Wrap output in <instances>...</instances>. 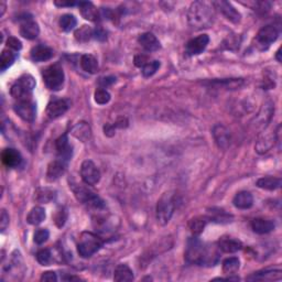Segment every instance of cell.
Listing matches in <instances>:
<instances>
[{
    "mask_svg": "<svg viewBox=\"0 0 282 282\" xmlns=\"http://www.w3.org/2000/svg\"><path fill=\"white\" fill-rule=\"evenodd\" d=\"M218 248L223 252L226 254H234V252L239 251L243 248V244L238 239L231 238V237H223L221 241L218 242Z\"/></svg>",
    "mask_w": 282,
    "mask_h": 282,
    "instance_id": "cb8c5ba5",
    "label": "cell"
},
{
    "mask_svg": "<svg viewBox=\"0 0 282 282\" xmlns=\"http://www.w3.org/2000/svg\"><path fill=\"white\" fill-rule=\"evenodd\" d=\"M7 45H8V48L14 50V51H20V50L22 49V43H21V41L15 37L8 38Z\"/></svg>",
    "mask_w": 282,
    "mask_h": 282,
    "instance_id": "f6af8a7d",
    "label": "cell"
},
{
    "mask_svg": "<svg viewBox=\"0 0 282 282\" xmlns=\"http://www.w3.org/2000/svg\"><path fill=\"white\" fill-rule=\"evenodd\" d=\"M233 204L235 207H237L239 209H248L251 207L252 204H254V197H252L250 193L247 191L238 192L234 197Z\"/></svg>",
    "mask_w": 282,
    "mask_h": 282,
    "instance_id": "484cf974",
    "label": "cell"
},
{
    "mask_svg": "<svg viewBox=\"0 0 282 282\" xmlns=\"http://www.w3.org/2000/svg\"><path fill=\"white\" fill-rule=\"evenodd\" d=\"M206 216H207L209 222H215L218 224H227V223L233 221V216L221 208H212Z\"/></svg>",
    "mask_w": 282,
    "mask_h": 282,
    "instance_id": "4316f807",
    "label": "cell"
},
{
    "mask_svg": "<svg viewBox=\"0 0 282 282\" xmlns=\"http://www.w3.org/2000/svg\"><path fill=\"white\" fill-rule=\"evenodd\" d=\"M209 43V38L207 35H201L194 39L190 40L185 46V51L190 56H199L206 49V46Z\"/></svg>",
    "mask_w": 282,
    "mask_h": 282,
    "instance_id": "4fadbf2b",
    "label": "cell"
},
{
    "mask_svg": "<svg viewBox=\"0 0 282 282\" xmlns=\"http://www.w3.org/2000/svg\"><path fill=\"white\" fill-rule=\"evenodd\" d=\"M16 53H14L9 49L3 50L1 52V57H0V67H1V71H6L8 67H10L16 60Z\"/></svg>",
    "mask_w": 282,
    "mask_h": 282,
    "instance_id": "f35d334b",
    "label": "cell"
},
{
    "mask_svg": "<svg viewBox=\"0 0 282 282\" xmlns=\"http://www.w3.org/2000/svg\"><path fill=\"white\" fill-rule=\"evenodd\" d=\"M175 195L172 192L164 193L157 204V221L160 225H167L175 210Z\"/></svg>",
    "mask_w": 282,
    "mask_h": 282,
    "instance_id": "5b68a950",
    "label": "cell"
},
{
    "mask_svg": "<svg viewBox=\"0 0 282 282\" xmlns=\"http://www.w3.org/2000/svg\"><path fill=\"white\" fill-rule=\"evenodd\" d=\"M275 222L270 220H264V218H255V220L251 222L252 230L259 235L270 233V231L275 229Z\"/></svg>",
    "mask_w": 282,
    "mask_h": 282,
    "instance_id": "d4e9b609",
    "label": "cell"
},
{
    "mask_svg": "<svg viewBox=\"0 0 282 282\" xmlns=\"http://www.w3.org/2000/svg\"><path fill=\"white\" fill-rule=\"evenodd\" d=\"M57 280V276L56 272L53 271H46L41 277V281L45 282H56Z\"/></svg>",
    "mask_w": 282,
    "mask_h": 282,
    "instance_id": "681fc988",
    "label": "cell"
},
{
    "mask_svg": "<svg viewBox=\"0 0 282 282\" xmlns=\"http://www.w3.org/2000/svg\"><path fill=\"white\" fill-rule=\"evenodd\" d=\"M70 107V104L65 99H54L50 102L46 107V115L49 118L56 119L64 115Z\"/></svg>",
    "mask_w": 282,
    "mask_h": 282,
    "instance_id": "5bb4252c",
    "label": "cell"
},
{
    "mask_svg": "<svg viewBox=\"0 0 282 282\" xmlns=\"http://www.w3.org/2000/svg\"><path fill=\"white\" fill-rule=\"evenodd\" d=\"M15 112L21 119L24 121L32 123L36 119L37 116V107L36 104L31 100H23V102H18L15 105Z\"/></svg>",
    "mask_w": 282,
    "mask_h": 282,
    "instance_id": "8fae6325",
    "label": "cell"
},
{
    "mask_svg": "<svg viewBox=\"0 0 282 282\" xmlns=\"http://www.w3.org/2000/svg\"><path fill=\"white\" fill-rule=\"evenodd\" d=\"M74 36H75V39H76L78 42L85 43V42L90 41L92 38H94V29H92L88 26H83L75 31Z\"/></svg>",
    "mask_w": 282,
    "mask_h": 282,
    "instance_id": "8d00e7d4",
    "label": "cell"
},
{
    "mask_svg": "<svg viewBox=\"0 0 282 282\" xmlns=\"http://www.w3.org/2000/svg\"><path fill=\"white\" fill-rule=\"evenodd\" d=\"M160 67V62L159 61H151L149 63H147V64L142 67V75H144L145 77H150L157 73V71L159 70Z\"/></svg>",
    "mask_w": 282,
    "mask_h": 282,
    "instance_id": "b9f144b4",
    "label": "cell"
},
{
    "mask_svg": "<svg viewBox=\"0 0 282 282\" xmlns=\"http://www.w3.org/2000/svg\"><path fill=\"white\" fill-rule=\"evenodd\" d=\"M73 192L79 202H82L83 204L90 206L92 208L102 209L105 207V202L97 194H95L94 192L88 190L85 187L77 185V187L73 188Z\"/></svg>",
    "mask_w": 282,
    "mask_h": 282,
    "instance_id": "52a82bcc",
    "label": "cell"
},
{
    "mask_svg": "<svg viewBox=\"0 0 282 282\" xmlns=\"http://www.w3.org/2000/svg\"><path fill=\"white\" fill-rule=\"evenodd\" d=\"M208 222L209 221L207 216H196L192 218L190 223H188V227H190V230L194 236H199L200 234L203 233L205 226Z\"/></svg>",
    "mask_w": 282,
    "mask_h": 282,
    "instance_id": "1f68e13d",
    "label": "cell"
},
{
    "mask_svg": "<svg viewBox=\"0 0 282 282\" xmlns=\"http://www.w3.org/2000/svg\"><path fill=\"white\" fill-rule=\"evenodd\" d=\"M49 236H50V233L48 229H45V228L38 229L35 233V243L38 244V245H42V244H44L46 241H48Z\"/></svg>",
    "mask_w": 282,
    "mask_h": 282,
    "instance_id": "ee69618b",
    "label": "cell"
},
{
    "mask_svg": "<svg viewBox=\"0 0 282 282\" xmlns=\"http://www.w3.org/2000/svg\"><path fill=\"white\" fill-rule=\"evenodd\" d=\"M39 33H40L39 24H38L36 21H33L32 19L24 21V22H22V24H21L20 35L22 36L24 39L35 40L36 38L39 36Z\"/></svg>",
    "mask_w": 282,
    "mask_h": 282,
    "instance_id": "603a6c76",
    "label": "cell"
},
{
    "mask_svg": "<svg viewBox=\"0 0 282 282\" xmlns=\"http://www.w3.org/2000/svg\"><path fill=\"white\" fill-rule=\"evenodd\" d=\"M56 148L57 151V158L69 161L72 157V147L70 146L67 134L64 133L58 137L56 141Z\"/></svg>",
    "mask_w": 282,
    "mask_h": 282,
    "instance_id": "ac0fdd59",
    "label": "cell"
},
{
    "mask_svg": "<svg viewBox=\"0 0 282 282\" xmlns=\"http://www.w3.org/2000/svg\"><path fill=\"white\" fill-rule=\"evenodd\" d=\"M103 247V241L97 235L90 233V231H84L79 237V242L77 244L78 255L83 258H90L94 254H96L100 248Z\"/></svg>",
    "mask_w": 282,
    "mask_h": 282,
    "instance_id": "3957f363",
    "label": "cell"
},
{
    "mask_svg": "<svg viewBox=\"0 0 282 282\" xmlns=\"http://www.w3.org/2000/svg\"><path fill=\"white\" fill-rule=\"evenodd\" d=\"M220 248L215 244H206L197 237L188 241L185 249V260L196 266H215L220 260Z\"/></svg>",
    "mask_w": 282,
    "mask_h": 282,
    "instance_id": "6da1fadb",
    "label": "cell"
},
{
    "mask_svg": "<svg viewBox=\"0 0 282 282\" xmlns=\"http://www.w3.org/2000/svg\"><path fill=\"white\" fill-rule=\"evenodd\" d=\"M37 260L38 263L42 264V266H49L53 260L51 250L48 249V248L39 250L37 254Z\"/></svg>",
    "mask_w": 282,
    "mask_h": 282,
    "instance_id": "ab89813d",
    "label": "cell"
},
{
    "mask_svg": "<svg viewBox=\"0 0 282 282\" xmlns=\"http://www.w3.org/2000/svg\"><path fill=\"white\" fill-rule=\"evenodd\" d=\"M115 82H116V77L106 76V77H100L99 81H98V84L102 88H106L108 86H111L112 84H113Z\"/></svg>",
    "mask_w": 282,
    "mask_h": 282,
    "instance_id": "7dc6e473",
    "label": "cell"
},
{
    "mask_svg": "<svg viewBox=\"0 0 282 282\" xmlns=\"http://www.w3.org/2000/svg\"><path fill=\"white\" fill-rule=\"evenodd\" d=\"M54 5L57 6V7H72L75 5H78V2H75V1H54Z\"/></svg>",
    "mask_w": 282,
    "mask_h": 282,
    "instance_id": "f5cc1de1",
    "label": "cell"
},
{
    "mask_svg": "<svg viewBox=\"0 0 282 282\" xmlns=\"http://www.w3.org/2000/svg\"><path fill=\"white\" fill-rule=\"evenodd\" d=\"M282 184V181L280 178H275V176H266V178H262L257 181L256 185L259 188L267 191H275L280 188Z\"/></svg>",
    "mask_w": 282,
    "mask_h": 282,
    "instance_id": "f1b7e54d",
    "label": "cell"
},
{
    "mask_svg": "<svg viewBox=\"0 0 282 282\" xmlns=\"http://www.w3.org/2000/svg\"><path fill=\"white\" fill-rule=\"evenodd\" d=\"M31 58L35 62H44L51 60L54 56V52L51 48L44 44H39L32 48L30 52Z\"/></svg>",
    "mask_w": 282,
    "mask_h": 282,
    "instance_id": "44dd1931",
    "label": "cell"
},
{
    "mask_svg": "<svg viewBox=\"0 0 282 282\" xmlns=\"http://www.w3.org/2000/svg\"><path fill=\"white\" fill-rule=\"evenodd\" d=\"M81 66L85 72L90 74H96L98 72V61L92 54H84L81 57Z\"/></svg>",
    "mask_w": 282,
    "mask_h": 282,
    "instance_id": "f546056e",
    "label": "cell"
},
{
    "mask_svg": "<svg viewBox=\"0 0 282 282\" xmlns=\"http://www.w3.org/2000/svg\"><path fill=\"white\" fill-rule=\"evenodd\" d=\"M45 209L41 207V206H36V207H33L30 210V213L28 214L27 222L30 225H40L41 223L45 220Z\"/></svg>",
    "mask_w": 282,
    "mask_h": 282,
    "instance_id": "d6a6232c",
    "label": "cell"
},
{
    "mask_svg": "<svg viewBox=\"0 0 282 282\" xmlns=\"http://www.w3.org/2000/svg\"><path fill=\"white\" fill-rule=\"evenodd\" d=\"M81 176L85 184L95 185L99 182L100 172L94 162L91 160H85L81 166Z\"/></svg>",
    "mask_w": 282,
    "mask_h": 282,
    "instance_id": "9c48e42d",
    "label": "cell"
},
{
    "mask_svg": "<svg viewBox=\"0 0 282 282\" xmlns=\"http://www.w3.org/2000/svg\"><path fill=\"white\" fill-rule=\"evenodd\" d=\"M1 160L3 164L8 168H17L22 162V157L18 150L7 148L2 151Z\"/></svg>",
    "mask_w": 282,
    "mask_h": 282,
    "instance_id": "d6986e66",
    "label": "cell"
},
{
    "mask_svg": "<svg viewBox=\"0 0 282 282\" xmlns=\"http://www.w3.org/2000/svg\"><path fill=\"white\" fill-rule=\"evenodd\" d=\"M244 81L242 78H231V79H223V81H214L210 83V85L217 87H224L227 90H236L243 86Z\"/></svg>",
    "mask_w": 282,
    "mask_h": 282,
    "instance_id": "d590c367",
    "label": "cell"
},
{
    "mask_svg": "<svg viewBox=\"0 0 282 282\" xmlns=\"http://www.w3.org/2000/svg\"><path fill=\"white\" fill-rule=\"evenodd\" d=\"M56 197V191L49 188H39L35 193V199L39 203H50Z\"/></svg>",
    "mask_w": 282,
    "mask_h": 282,
    "instance_id": "836d02e7",
    "label": "cell"
},
{
    "mask_svg": "<svg viewBox=\"0 0 282 282\" xmlns=\"http://www.w3.org/2000/svg\"><path fill=\"white\" fill-rule=\"evenodd\" d=\"M214 140H215L216 145L218 146V148H221L223 150H226L229 148L231 137H230V132L227 129L224 125L217 124L213 127L212 130Z\"/></svg>",
    "mask_w": 282,
    "mask_h": 282,
    "instance_id": "7c38bea8",
    "label": "cell"
},
{
    "mask_svg": "<svg viewBox=\"0 0 282 282\" xmlns=\"http://www.w3.org/2000/svg\"><path fill=\"white\" fill-rule=\"evenodd\" d=\"M94 38H95V39L99 40V41H104V40H106V38H107V36H106V31H105L104 29H103V28H100V27L94 29Z\"/></svg>",
    "mask_w": 282,
    "mask_h": 282,
    "instance_id": "f907efd6",
    "label": "cell"
},
{
    "mask_svg": "<svg viewBox=\"0 0 282 282\" xmlns=\"http://www.w3.org/2000/svg\"><path fill=\"white\" fill-rule=\"evenodd\" d=\"M280 54H281V50L279 49L278 50V52H277V60L279 61V62H281V57H280Z\"/></svg>",
    "mask_w": 282,
    "mask_h": 282,
    "instance_id": "11a10c76",
    "label": "cell"
},
{
    "mask_svg": "<svg viewBox=\"0 0 282 282\" xmlns=\"http://www.w3.org/2000/svg\"><path fill=\"white\" fill-rule=\"evenodd\" d=\"M45 86L51 91H60L64 84V71L60 64H52L45 67L42 72Z\"/></svg>",
    "mask_w": 282,
    "mask_h": 282,
    "instance_id": "8992f818",
    "label": "cell"
},
{
    "mask_svg": "<svg viewBox=\"0 0 282 282\" xmlns=\"http://www.w3.org/2000/svg\"><path fill=\"white\" fill-rule=\"evenodd\" d=\"M72 134L75 138L78 139V140H81L83 142L87 141L92 136L90 125L84 123V121H82V123H78L73 127Z\"/></svg>",
    "mask_w": 282,
    "mask_h": 282,
    "instance_id": "4dcf8cb0",
    "label": "cell"
},
{
    "mask_svg": "<svg viewBox=\"0 0 282 282\" xmlns=\"http://www.w3.org/2000/svg\"><path fill=\"white\" fill-rule=\"evenodd\" d=\"M77 24V20L73 15L66 14L63 15L60 18V27L63 31L65 32H70L71 30L76 27Z\"/></svg>",
    "mask_w": 282,
    "mask_h": 282,
    "instance_id": "74e56055",
    "label": "cell"
},
{
    "mask_svg": "<svg viewBox=\"0 0 282 282\" xmlns=\"http://www.w3.org/2000/svg\"><path fill=\"white\" fill-rule=\"evenodd\" d=\"M138 41L142 48H144L146 51H148V52L158 51V50L161 48L160 41L157 39V37H155L153 33H151V32L142 33V35L139 37Z\"/></svg>",
    "mask_w": 282,
    "mask_h": 282,
    "instance_id": "ffe728a7",
    "label": "cell"
},
{
    "mask_svg": "<svg viewBox=\"0 0 282 282\" xmlns=\"http://www.w3.org/2000/svg\"><path fill=\"white\" fill-rule=\"evenodd\" d=\"M281 279L282 271L280 269H264V270L257 271L247 277V280L250 281H276Z\"/></svg>",
    "mask_w": 282,
    "mask_h": 282,
    "instance_id": "2e32d148",
    "label": "cell"
},
{
    "mask_svg": "<svg viewBox=\"0 0 282 282\" xmlns=\"http://www.w3.org/2000/svg\"><path fill=\"white\" fill-rule=\"evenodd\" d=\"M77 6L79 8V12H81V15L84 19H86L88 21H93V22H96V21L99 20L98 9L93 5L92 2L79 1Z\"/></svg>",
    "mask_w": 282,
    "mask_h": 282,
    "instance_id": "7402d4cb",
    "label": "cell"
},
{
    "mask_svg": "<svg viewBox=\"0 0 282 282\" xmlns=\"http://www.w3.org/2000/svg\"><path fill=\"white\" fill-rule=\"evenodd\" d=\"M239 267H241V262L236 257H230V258H227L223 263V272L225 275H235L238 271Z\"/></svg>",
    "mask_w": 282,
    "mask_h": 282,
    "instance_id": "e575fe53",
    "label": "cell"
},
{
    "mask_svg": "<svg viewBox=\"0 0 282 282\" xmlns=\"http://www.w3.org/2000/svg\"><path fill=\"white\" fill-rule=\"evenodd\" d=\"M67 169V161L63 159L57 158L49 164L48 172H46V178L49 181H56L65 173Z\"/></svg>",
    "mask_w": 282,
    "mask_h": 282,
    "instance_id": "9a60e30c",
    "label": "cell"
},
{
    "mask_svg": "<svg viewBox=\"0 0 282 282\" xmlns=\"http://www.w3.org/2000/svg\"><path fill=\"white\" fill-rule=\"evenodd\" d=\"M67 220V209L64 207V206H61L56 209V214H54V223L56 225L61 228V227L64 226L65 222Z\"/></svg>",
    "mask_w": 282,
    "mask_h": 282,
    "instance_id": "60d3db41",
    "label": "cell"
},
{
    "mask_svg": "<svg viewBox=\"0 0 282 282\" xmlns=\"http://www.w3.org/2000/svg\"><path fill=\"white\" fill-rule=\"evenodd\" d=\"M279 37V31L276 27L266 26L262 28L255 38V45L260 51H264L275 42Z\"/></svg>",
    "mask_w": 282,
    "mask_h": 282,
    "instance_id": "ba28073f",
    "label": "cell"
},
{
    "mask_svg": "<svg viewBox=\"0 0 282 282\" xmlns=\"http://www.w3.org/2000/svg\"><path fill=\"white\" fill-rule=\"evenodd\" d=\"M104 132H105V134H107V136L109 137H112L115 134V126H112V125H106L104 127Z\"/></svg>",
    "mask_w": 282,
    "mask_h": 282,
    "instance_id": "816d5d0a",
    "label": "cell"
},
{
    "mask_svg": "<svg viewBox=\"0 0 282 282\" xmlns=\"http://www.w3.org/2000/svg\"><path fill=\"white\" fill-rule=\"evenodd\" d=\"M36 87V79L30 74H24L12 85L10 94L18 102L23 100H31L33 88Z\"/></svg>",
    "mask_w": 282,
    "mask_h": 282,
    "instance_id": "277c9868",
    "label": "cell"
},
{
    "mask_svg": "<svg viewBox=\"0 0 282 282\" xmlns=\"http://www.w3.org/2000/svg\"><path fill=\"white\" fill-rule=\"evenodd\" d=\"M94 98L97 104L105 105L109 103V100H111V94H109L105 88H98V90H96L95 92Z\"/></svg>",
    "mask_w": 282,
    "mask_h": 282,
    "instance_id": "7bdbcfd3",
    "label": "cell"
},
{
    "mask_svg": "<svg viewBox=\"0 0 282 282\" xmlns=\"http://www.w3.org/2000/svg\"><path fill=\"white\" fill-rule=\"evenodd\" d=\"M188 24L195 30L207 29L215 21V10L205 1H194L188 11Z\"/></svg>",
    "mask_w": 282,
    "mask_h": 282,
    "instance_id": "7a4b0ae2",
    "label": "cell"
},
{
    "mask_svg": "<svg viewBox=\"0 0 282 282\" xmlns=\"http://www.w3.org/2000/svg\"><path fill=\"white\" fill-rule=\"evenodd\" d=\"M113 280L117 282H129L133 280V272L127 264L120 263L113 272Z\"/></svg>",
    "mask_w": 282,
    "mask_h": 282,
    "instance_id": "83f0119b",
    "label": "cell"
},
{
    "mask_svg": "<svg viewBox=\"0 0 282 282\" xmlns=\"http://www.w3.org/2000/svg\"><path fill=\"white\" fill-rule=\"evenodd\" d=\"M212 7H214V9H216L217 11H220L227 20L230 21V22L233 23L241 22L242 18L241 14H239L236 10V8L231 5L230 2L225 1V0H218V1L212 2Z\"/></svg>",
    "mask_w": 282,
    "mask_h": 282,
    "instance_id": "30bf717a",
    "label": "cell"
},
{
    "mask_svg": "<svg viewBox=\"0 0 282 282\" xmlns=\"http://www.w3.org/2000/svg\"><path fill=\"white\" fill-rule=\"evenodd\" d=\"M276 132H263L260 134L255 149L259 154H264L270 150L276 142Z\"/></svg>",
    "mask_w": 282,
    "mask_h": 282,
    "instance_id": "e0dca14e",
    "label": "cell"
},
{
    "mask_svg": "<svg viewBox=\"0 0 282 282\" xmlns=\"http://www.w3.org/2000/svg\"><path fill=\"white\" fill-rule=\"evenodd\" d=\"M6 8H7V6H6V2H5V1L0 2V9H1V12H0V16H1V17H2L3 15H5Z\"/></svg>",
    "mask_w": 282,
    "mask_h": 282,
    "instance_id": "db71d44e",
    "label": "cell"
},
{
    "mask_svg": "<svg viewBox=\"0 0 282 282\" xmlns=\"http://www.w3.org/2000/svg\"><path fill=\"white\" fill-rule=\"evenodd\" d=\"M134 65L138 67H144L147 63H149V58L148 56H142V54H139V56H134Z\"/></svg>",
    "mask_w": 282,
    "mask_h": 282,
    "instance_id": "c3c4849f",
    "label": "cell"
},
{
    "mask_svg": "<svg viewBox=\"0 0 282 282\" xmlns=\"http://www.w3.org/2000/svg\"><path fill=\"white\" fill-rule=\"evenodd\" d=\"M8 226H9V215L5 209H2L1 216H0V229L1 231H5Z\"/></svg>",
    "mask_w": 282,
    "mask_h": 282,
    "instance_id": "bcb514c9",
    "label": "cell"
}]
</instances>
